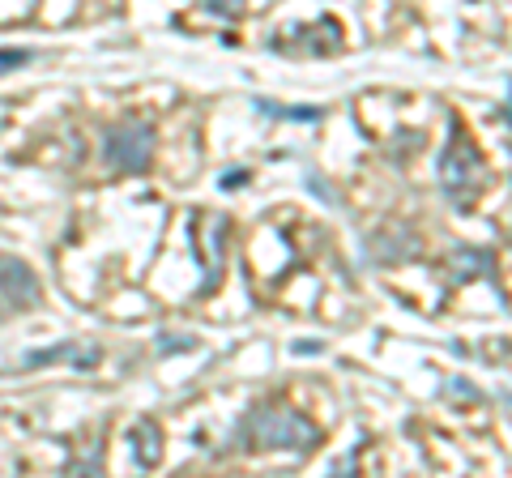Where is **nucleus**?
<instances>
[{
    "label": "nucleus",
    "instance_id": "f8f14e48",
    "mask_svg": "<svg viewBox=\"0 0 512 478\" xmlns=\"http://www.w3.org/2000/svg\"><path fill=\"white\" fill-rule=\"evenodd\" d=\"M171 355V350H192V338H180V333H163V342H158Z\"/></svg>",
    "mask_w": 512,
    "mask_h": 478
},
{
    "label": "nucleus",
    "instance_id": "7ed1b4c3",
    "mask_svg": "<svg viewBox=\"0 0 512 478\" xmlns=\"http://www.w3.org/2000/svg\"><path fill=\"white\" fill-rule=\"evenodd\" d=\"M103 163L141 175L154 163V124L150 120H120L103 133Z\"/></svg>",
    "mask_w": 512,
    "mask_h": 478
},
{
    "label": "nucleus",
    "instance_id": "1a4fd4ad",
    "mask_svg": "<svg viewBox=\"0 0 512 478\" xmlns=\"http://www.w3.org/2000/svg\"><path fill=\"white\" fill-rule=\"evenodd\" d=\"M256 111H261V116H278V120H320L316 107H282L269 99H256Z\"/></svg>",
    "mask_w": 512,
    "mask_h": 478
},
{
    "label": "nucleus",
    "instance_id": "9b49d317",
    "mask_svg": "<svg viewBox=\"0 0 512 478\" xmlns=\"http://www.w3.org/2000/svg\"><path fill=\"white\" fill-rule=\"evenodd\" d=\"M210 13H222V18H239L244 13V0H205Z\"/></svg>",
    "mask_w": 512,
    "mask_h": 478
},
{
    "label": "nucleus",
    "instance_id": "0eeeda50",
    "mask_svg": "<svg viewBox=\"0 0 512 478\" xmlns=\"http://www.w3.org/2000/svg\"><path fill=\"white\" fill-rule=\"evenodd\" d=\"M60 359H73L77 368L99 359V350H77V346H52V350H30L26 355V368H39V363H60Z\"/></svg>",
    "mask_w": 512,
    "mask_h": 478
},
{
    "label": "nucleus",
    "instance_id": "39448f33",
    "mask_svg": "<svg viewBox=\"0 0 512 478\" xmlns=\"http://www.w3.org/2000/svg\"><path fill=\"white\" fill-rule=\"evenodd\" d=\"M205 227H210V231L192 239V248H197V261L205 269L201 291H214V286H218V269H222V252H227V218L205 214Z\"/></svg>",
    "mask_w": 512,
    "mask_h": 478
},
{
    "label": "nucleus",
    "instance_id": "6e6552de",
    "mask_svg": "<svg viewBox=\"0 0 512 478\" xmlns=\"http://www.w3.org/2000/svg\"><path fill=\"white\" fill-rule=\"evenodd\" d=\"M448 269H453V278H461V282H466V278H474V274H487V269H491V257H487V252H453V261H448Z\"/></svg>",
    "mask_w": 512,
    "mask_h": 478
},
{
    "label": "nucleus",
    "instance_id": "423d86ee",
    "mask_svg": "<svg viewBox=\"0 0 512 478\" xmlns=\"http://www.w3.org/2000/svg\"><path fill=\"white\" fill-rule=\"evenodd\" d=\"M128 449H133V461L141 470H154L158 461H163V427H158L150 414L146 419H137L133 432H128Z\"/></svg>",
    "mask_w": 512,
    "mask_h": 478
},
{
    "label": "nucleus",
    "instance_id": "f257e3e1",
    "mask_svg": "<svg viewBox=\"0 0 512 478\" xmlns=\"http://www.w3.org/2000/svg\"><path fill=\"white\" fill-rule=\"evenodd\" d=\"M239 440H244V449L312 453L320 444V427L308 414H299L295 406H256L244 414V423H239Z\"/></svg>",
    "mask_w": 512,
    "mask_h": 478
},
{
    "label": "nucleus",
    "instance_id": "20e7f679",
    "mask_svg": "<svg viewBox=\"0 0 512 478\" xmlns=\"http://www.w3.org/2000/svg\"><path fill=\"white\" fill-rule=\"evenodd\" d=\"M0 299H5L9 308H35L39 304L35 269L18 257H0Z\"/></svg>",
    "mask_w": 512,
    "mask_h": 478
},
{
    "label": "nucleus",
    "instance_id": "f03ea898",
    "mask_svg": "<svg viewBox=\"0 0 512 478\" xmlns=\"http://www.w3.org/2000/svg\"><path fill=\"white\" fill-rule=\"evenodd\" d=\"M440 184L453 197V205H474V197L483 193L487 167H483V154L474 150V141L466 137V129H453V137H448V146L440 154Z\"/></svg>",
    "mask_w": 512,
    "mask_h": 478
},
{
    "label": "nucleus",
    "instance_id": "9d476101",
    "mask_svg": "<svg viewBox=\"0 0 512 478\" xmlns=\"http://www.w3.org/2000/svg\"><path fill=\"white\" fill-rule=\"evenodd\" d=\"M35 60V52L30 47H0V73H13V69H22Z\"/></svg>",
    "mask_w": 512,
    "mask_h": 478
},
{
    "label": "nucleus",
    "instance_id": "ddd939ff",
    "mask_svg": "<svg viewBox=\"0 0 512 478\" xmlns=\"http://www.w3.org/2000/svg\"><path fill=\"white\" fill-rule=\"evenodd\" d=\"M244 180H248V175L235 171V175H227V180H222V188H235V184H244Z\"/></svg>",
    "mask_w": 512,
    "mask_h": 478
}]
</instances>
